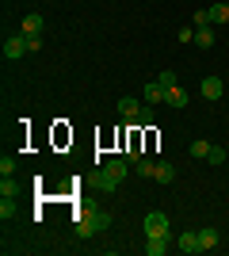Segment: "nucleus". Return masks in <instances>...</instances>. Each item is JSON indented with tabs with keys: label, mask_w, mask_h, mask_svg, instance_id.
<instances>
[{
	"label": "nucleus",
	"mask_w": 229,
	"mask_h": 256,
	"mask_svg": "<svg viewBox=\"0 0 229 256\" xmlns=\"http://www.w3.org/2000/svg\"><path fill=\"white\" fill-rule=\"evenodd\" d=\"M126 172H130V160L126 157H119V160H107V164H99V176H96V184H99V192H115L122 180H126Z\"/></svg>",
	"instance_id": "obj_1"
},
{
	"label": "nucleus",
	"mask_w": 229,
	"mask_h": 256,
	"mask_svg": "<svg viewBox=\"0 0 229 256\" xmlns=\"http://www.w3.org/2000/svg\"><path fill=\"white\" fill-rule=\"evenodd\" d=\"M176 38H180V42H195V31H191V27H184V31H176Z\"/></svg>",
	"instance_id": "obj_25"
},
{
	"label": "nucleus",
	"mask_w": 229,
	"mask_h": 256,
	"mask_svg": "<svg viewBox=\"0 0 229 256\" xmlns=\"http://www.w3.org/2000/svg\"><path fill=\"white\" fill-rule=\"evenodd\" d=\"M142 111H145L142 100H134V96H122V100H119V115L126 118V122H138V118H142Z\"/></svg>",
	"instance_id": "obj_5"
},
{
	"label": "nucleus",
	"mask_w": 229,
	"mask_h": 256,
	"mask_svg": "<svg viewBox=\"0 0 229 256\" xmlns=\"http://www.w3.org/2000/svg\"><path fill=\"white\" fill-rule=\"evenodd\" d=\"M168 252V237H145V256H164Z\"/></svg>",
	"instance_id": "obj_11"
},
{
	"label": "nucleus",
	"mask_w": 229,
	"mask_h": 256,
	"mask_svg": "<svg viewBox=\"0 0 229 256\" xmlns=\"http://www.w3.org/2000/svg\"><path fill=\"white\" fill-rule=\"evenodd\" d=\"M111 226V214L107 210H88V214H76V237H96V234H103Z\"/></svg>",
	"instance_id": "obj_2"
},
{
	"label": "nucleus",
	"mask_w": 229,
	"mask_h": 256,
	"mask_svg": "<svg viewBox=\"0 0 229 256\" xmlns=\"http://www.w3.org/2000/svg\"><path fill=\"white\" fill-rule=\"evenodd\" d=\"M153 180H157V184H172L176 180V164H172V160H161V164L153 168Z\"/></svg>",
	"instance_id": "obj_9"
},
{
	"label": "nucleus",
	"mask_w": 229,
	"mask_h": 256,
	"mask_svg": "<svg viewBox=\"0 0 229 256\" xmlns=\"http://www.w3.org/2000/svg\"><path fill=\"white\" fill-rule=\"evenodd\" d=\"M15 195H19V184L11 176H0V199H15Z\"/></svg>",
	"instance_id": "obj_15"
},
{
	"label": "nucleus",
	"mask_w": 229,
	"mask_h": 256,
	"mask_svg": "<svg viewBox=\"0 0 229 256\" xmlns=\"http://www.w3.org/2000/svg\"><path fill=\"white\" fill-rule=\"evenodd\" d=\"M23 34H42V16H23Z\"/></svg>",
	"instance_id": "obj_16"
},
{
	"label": "nucleus",
	"mask_w": 229,
	"mask_h": 256,
	"mask_svg": "<svg viewBox=\"0 0 229 256\" xmlns=\"http://www.w3.org/2000/svg\"><path fill=\"white\" fill-rule=\"evenodd\" d=\"M176 245H180V252H203V241H199V230H184V234L176 237Z\"/></svg>",
	"instance_id": "obj_6"
},
{
	"label": "nucleus",
	"mask_w": 229,
	"mask_h": 256,
	"mask_svg": "<svg viewBox=\"0 0 229 256\" xmlns=\"http://www.w3.org/2000/svg\"><path fill=\"white\" fill-rule=\"evenodd\" d=\"M164 104H168V107H187V92L180 84H176V88H164Z\"/></svg>",
	"instance_id": "obj_10"
},
{
	"label": "nucleus",
	"mask_w": 229,
	"mask_h": 256,
	"mask_svg": "<svg viewBox=\"0 0 229 256\" xmlns=\"http://www.w3.org/2000/svg\"><path fill=\"white\" fill-rule=\"evenodd\" d=\"M142 104H149V107L164 104V88H161V80H149V84L142 88Z\"/></svg>",
	"instance_id": "obj_8"
},
{
	"label": "nucleus",
	"mask_w": 229,
	"mask_h": 256,
	"mask_svg": "<svg viewBox=\"0 0 229 256\" xmlns=\"http://www.w3.org/2000/svg\"><path fill=\"white\" fill-rule=\"evenodd\" d=\"M195 46L199 50H210L214 46V27H195Z\"/></svg>",
	"instance_id": "obj_12"
},
{
	"label": "nucleus",
	"mask_w": 229,
	"mask_h": 256,
	"mask_svg": "<svg viewBox=\"0 0 229 256\" xmlns=\"http://www.w3.org/2000/svg\"><path fill=\"white\" fill-rule=\"evenodd\" d=\"M199 241H203V252H210V248L218 245V230H214V226H203V230H199Z\"/></svg>",
	"instance_id": "obj_14"
},
{
	"label": "nucleus",
	"mask_w": 229,
	"mask_h": 256,
	"mask_svg": "<svg viewBox=\"0 0 229 256\" xmlns=\"http://www.w3.org/2000/svg\"><path fill=\"white\" fill-rule=\"evenodd\" d=\"M11 172H15V157L4 153V157H0V176H11Z\"/></svg>",
	"instance_id": "obj_20"
},
{
	"label": "nucleus",
	"mask_w": 229,
	"mask_h": 256,
	"mask_svg": "<svg viewBox=\"0 0 229 256\" xmlns=\"http://www.w3.org/2000/svg\"><path fill=\"white\" fill-rule=\"evenodd\" d=\"M27 50H42V34H27Z\"/></svg>",
	"instance_id": "obj_24"
},
{
	"label": "nucleus",
	"mask_w": 229,
	"mask_h": 256,
	"mask_svg": "<svg viewBox=\"0 0 229 256\" xmlns=\"http://www.w3.org/2000/svg\"><path fill=\"white\" fill-rule=\"evenodd\" d=\"M153 168H157V164H153V160H134V172H138V176H142V180H149V176H153Z\"/></svg>",
	"instance_id": "obj_18"
},
{
	"label": "nucleus",
	"mask_w": 229,
	"mask_h": 256,
	"mask_svg": "<svg viewBox=\"0 0 229 256\" xmlns=\"http://www.w3.org/2000/svg\"><path fill=\"white\" fill-rule=\"evenodd\" d=\"M226 157H229V153L222 150V146H210V153H207V160H210V164H226Z\"/></svg>",
	"instance_id": "obj_19"
},
{
	"label": "nucleus",
	"mask_w": 229,
	"mask_h": 256,
	"mask_svg": "<svg viewBox=\"0 0 229 256\" xmlns=\"http://www.w3.org/2000/svg\"><path fill=\"white\" fill-rule=\"evenodd\" d=\"M199 92H203V100H222L226 84H222V76H207V80L199 84Z\"/></svg>",
	"instance_id": "obj_7"
},
{
	"label": "nucleus",
	"mask_w": 229,
	"mask_h": 256,
	"mask_svg": "<svg viewBox=\"0 0 229 256\" xmlns=\"http://www.w3.org/2000/svg\"><path fill=\"white\" fill-rule=\"evenodd\" d=\"M210 12V23H214V27H226L229 23V4H214V8H207Z\"/></svg>",
	"instance_id": "obj_13"
},
{
	"label": "nucleus",
	"mask_w": 229,
	"mask_h": 256,
	"mask_svg": "<svg viewBox=\"0 0 229 256\" xmlns=\"http://www.w3.org/2000/svg\"><path fill=\"white\" fill-rule=\"evenodd\" d=\"M23 54H27V34H8V38H4V58H8V62H19Z\"/></svg>",
	"instance_id": "obj_4"
},
{
	"label": "nucleus",
	"mask_w": 229,
	"mask_h": 256,
	"mask_svg": "<svg viewBox=\"0 0 229 256\" xmlns=\"http://www.w3.org/2000/svg\"><path fill=\"white\" fill-rule=\"evenodd\" d=\"M0 218H4V222L15 218V203H11V199H0Z\"/></svg>",
	"instance_id": "obj_21"
},
{
	"label": "nucleus",
	"mask_w": 229,
	"mask_h": 256,
	"mask_svg": "<svg viewBox=\"0 0 229 256\" xmlns=\"http://www.w3.org/2000/svg\"><path fill=\"white\" fill-rule=\"evenodd\" d=\"M226 4H229V0H226Z\"/></svg>",
	"instance_id": "obj_27"
},
{
	"label": "nucleus",
	"mask_w": 229,
	"mask_h": 256,
	"mask_svg": "<svg viewBox=\"0 0 229 256\" xmlns=\"http://www.w3.org/2000/svg\"><path fill=\"white\" fill-rule=\"evenodd\" d=\"M210 146H214V142H207V138H195V142H191V157H203V160H207Z\"/></svg>",
	"instance_id": "obj_17"
},
{
	"label": "nucleus",
	"mask_w": 229,
	"mask_h": 256,
	"mask_svg": "<svg viewBox=\"0 0 229 256\" xmlns=\"http://www.w3.org/2000/svg\"><path fill=\"white\" fill-rule=\"evenodd\" d=\"M145 237H168V214L161 210L145 214Z\"/></svg>",
	"instance_id": "obj_3"
},
{
	"label": "nucleus",
	"mask_w": 229,
	"mask_h": 256,
	"mask_svg": "<svg viewBox=\"0 0 229 256\" xmlns=\"http://www.w3.org/2000/svg\"><path fill=\"white\" fill-rule=\"evenodd\" d=\"M157 80H161V88H176V69H164Z\"/></svg>",
	"instance_id": "obj_22"
},
{
	"label": "nucleus",
	"mask_w": 229,
	"mask_h": 256,
	"mask_svg": "<svg viewBox=\"0 0 229 256\" xmlns=\"http://www.w3.org/2000/svg\"><path fill=\"white\" fill-rule=\"evenodd\" d=\"M138 122H142V126H149V122H153V107H149V104H145V111H142V118H138Z\"/></svg>",
	"instance_id": "obj_26"
},
{
	"label": "nucleus",
	"mask_w": 229,
	"mask_h": 256,
	"mask_svg": "<svg viewBox=\"0 0 229 256\" xmlns=\"http://www.w3.org/2000/svg\"><path fill=\"white\" fill-rule=\"evenodd\" d=\"M195 27H214V23H210V12H207V8H199V12H195Z\"/></svg>",
	"instance_id": "obj_23"
}]
</instances>
